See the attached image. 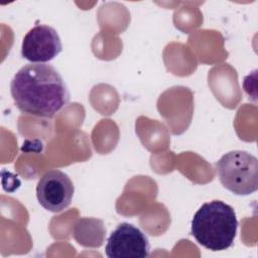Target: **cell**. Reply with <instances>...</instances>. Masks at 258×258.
<instances>
[{"label":"cell","instance_id":"6da1fadb","mask_svg":"<svg viewBox=\"0 0 258 258\" xmlns=\"http://www.w3.org/2000/svg\"><path fill=\"white\" fill-rule=\"evenodd\" d=\"M10 93L20 112L47 119L53 118L70 101L62 77L45 63L22 67L10 83Z\"/></svg>","mask_w":258,"mask_h":258},{"label":"cell","instance_id":"7a4b0ae2","mask_svg":"<svg viewBox=\"0 0 258 258\" xmlns=\"http://www.w3.org/2000/svg\"><path fill=\"white\" fill-rule=\"evenodd\" d=\"M238 220L234 209L222 202L205 203L191 220V235L197 242L211 251L230 248L235 240Z\"/></svg>","mask_w":258,"mask_h":258},{"label":"cell","instance_id":"3957f363","mask_svg":"<svg viewBox=\"0 0 258 258\" xmlns=\"http://www.w3.org/2000/svg\"><path fill=\"white\" fill-rule=\"evenodd\" d=\"M223 186L238 196H248L258 188V159L243 150L224 154L216 163Z\"/></svg>","mask_w":258,"mask_h":258},{"label":"cell","instance_id":"277c9868","mask_svg":"<svg viewBox=\"0 0 258 258\" xmlns=\"http://www.w3.org/2000/svg\"><path fill=\"white\" fill-rule=\"evenodd\" d=\"M75 192L73 181L61 170L51 169L46 171L36 185V198L39 205L52 213L67 209Z\"/></svg>","mask_w":258,"mask_h":258},{"label":"cell","instance_id":"5b68a950","mask_svg":"<svg viewBox=\"0 0 258 258\" xmlns=\"http://www.w3.org/2000/svg\"><path fill=\"white\" fill-rule=\"evenodd\" d=\"M147 236L136 226L121 223L107 240L105 253L109 258H145L149 256Z\"/></svg>","mask_w":258,"mask_h":258},{"label":"cell","instance_id":"8992f818","mask_svg":"<svg viewBox=\"0 0 258 258\" xmlns=\"http://www.w3.org/2000/svg\"><path fill=\"white\" fill-rule=\"evenodd\" d=\"M62 49L60 37L51 26L39 24L23 37L21 55L30 62L43 63L53 59Z\"/></svg>","mask_w":258,"mask_h":258},{"label":"cell","instance_id":"52a82bcc","mask_svg":"<svg viewBox=\"0 0 258 258\" xmlns=\"http://www.w3.org/2000/svg\"><path fill=\"white\" fill-rule=\"evenodd\" d=\"M89 219L80 220L75 227L74 236L79 244L85 247H100L103 240L99 237L90 234L92 231L103 227V222L96 219H90V229H89Z\"/></svg>","mask_w":258,"mask_h":258}]
</instances>
